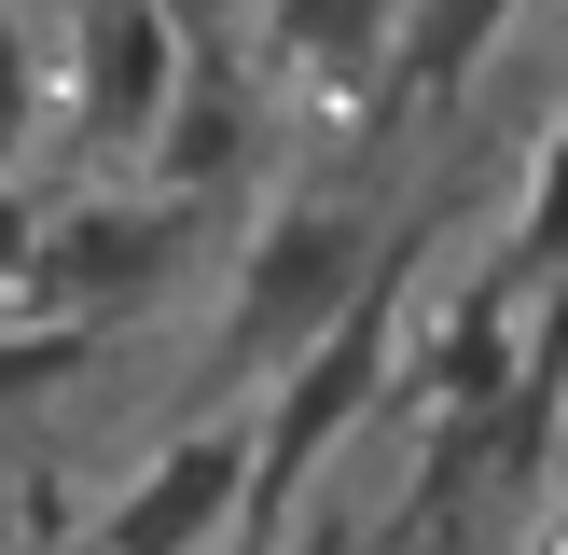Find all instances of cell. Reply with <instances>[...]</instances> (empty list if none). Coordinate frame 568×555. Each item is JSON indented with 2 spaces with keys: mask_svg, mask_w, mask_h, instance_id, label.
Returning a JSON list of instances; mask_svg holds the SVG:
<instances>
[{
  "mask_svg": "<svg viewBox=\"0 0 568 555\" xmlns=\"http://www.w3.org/2000/svg\"><path fill=\"white\" fill-rule=\"evenodd\" d=\"M514 278H527V292H568V111H555L541 167H527V222H514Z\"/></svg>",
  "mask_w": 568,
  "mask_h": 555,
  "instance_id": "cell-8",
  "label": "cell"
},
{
  "mask_svg": "<svg viewBox=\"0 0 568 555\" xmlns=\"http://www.w3.org/2000/svg\"><path fill=\"white\" fill-rule=\"evenodd\" d=\"M403 14L416 0H250V70H264V98L347 125V98L403 83Z\"/></svg>",
  "mask_w": 568,
  "mask_h": 555,
  "instance_id": "cell-4",
  "label": "cell"
},
{
  "mask_svg": "<svg viewBox=\"0 0 568 555\" xmlns=\"http://www.w3.org/2000/svg\"><path fill=\"white\" fill-rule=\"evenodd\" d=\"M166 14H181V28H194V42H209V28H222V0H166Z\"/></svg>",
  "mask_w": 568,
  "mask_h": 555,
  "instance_id": "cell-9",
  "label": "cell"
},
{
  "mask_svg": "<svg viewBox=\"0 0 568 555\" xmlns=\"http://www.w3.org/2000/svg\"><path fill=\"white\" fill-rule=\"evenodd\" d=\"M250 139H264V70H250L236 42H209V56H194V83H181V111H166V139H153V181H139V194L194 209L209 181H236V167H250Z\"/></svg>",
  "mask_w": 568,
  "mask_h": 555,
  "instance_id": "cell-5",
  "label": "cell"
},
{
  "mask_svg": "<svg viewBox=\"0 0 568 555\" xmlns=\"http://www.w3.org/2000/svg\"><path fill=\"white\" fill-rule=\"evenodd\" d=\"M70 125H55V167H83V181H153V139H166V111H181V83H194V28L166 14V0H70Z\"/></svg>",
  "mask_w": 568,
  "mask_h": 555,
  "instance_id": "cell-2",
  "label": "cell"
},
{
  "mask_svg": "<svg viewBox=\"0 0 568 555\" xmlns=\"http://www.w3.org/2000/svg\"><path fill=\"white\" fill-rule=\"evenodd\" d=\"M555 500H568V431H555Z\"/></svg>",
  "mask_w": 568,
  "mask_h": 555,
  "instance_id": "cell-11",
  "label": "cell"
},
{
  "mask_svg": "<svg viewBox=\"0 0 568 555\" xmlns=\"http://www.w3.org/2000/svg\"><path fill=\"white\" fill-rule=\"evenodd\" d=\"M403 264L416 250L388 236L375 194H292V209H264V236L236 250V292H222V389L264 403V389L292 375L305 347H333Z\"/></svg>",
  "mask_w": 568,
  "mask_h": 555,
  "instance_id": "cell-1",
  "label": "cell"
},
{
  "mask_svg": "<svg viewBox=\"0 0 568 555\" xmlns=\"http://www.w3.org/2000/svg\"><path fill=\"white\" fill-rule=\"evenodd\" d=\"M250 472H264V431H250V403H209L194 431H166L153 458H139L125 486L98 500L83 555H222V542L250 527Z\"/></svg>",
  "mask_w": 568,
  "mask_h": 555,
  "instance_id": "cell-3",
  "label": "cell"
},
{
  "mask_svg": "<svg viewBox=\"0 0 568 555\" xmlns=\"http://www.w3.org/2000/svg\"><path fill=\"white\" fill-rule=\"evenodd\" d=\"M514 14H527V0H416V14H403V83H388V111H444V98L499 56Z\"/></svg>",
  "mask_w": 568,
  "mask_h": 555,
  "instance_id": "cell-7",
  "label": "cell"
},
{
  "mask_svg": "<svg viewBox=\"0 0 568 555\" xmlns=\"http://www.w3.org/2000/svg\"><path fill=\"white\" fill-rule=\"evenodd\" d=\"M55 125H70V42L28 0H0V181H28L55 153Z\"/></svg>",
  "mask_w": 568,
  "mask_h": 555,
  "instance_id": "cell-6",
  "label": "cell"
},
{
  "mask_svg": "<svg viewBox=\"0 0 568 555\" xmlns=\"http://www.w3.org/2000/svg\"><path fill=\"white\" fill-rule=\"evenodd\" d=\"M222 555H292V542H250V527H236V542H222Z\"/></svg>",
  "mask_w": 568,
  "mask_h": 555,
  "instance_id": "cell-10",
  "label": "cell"
}]
</instances>
